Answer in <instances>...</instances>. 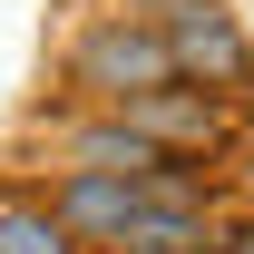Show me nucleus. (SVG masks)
Returning <instances> with one entry per match:
<instances>
[{"label": "nucleus", "instance_id": "6e6552de", "mask_svg": "<svg viewBox=\"0 0 254 254\" xmlns=\"http://www.w3.org/2000/svg\"><path fill=\"white\" fill-rule=\"evenodd\" d=\"M215 254H254V215L235 225V235H215Z\"/></svg>", "mask_w": 254, "mask_h": 254}, {"label": "nucleus", "instance_id": "f03ea898", "mask_svg": "<svg viewBox=\"0 0 254 254\" xmlns=\"http://www.w3.org/2000/svg\"><path fill=\"white\" fill-rule=\"evenodd\" d=\"M157 20H166V49H176V78L225 88V98L254 88V39L225 0H157Z\"/></svg>", "mask_w": 254, "mask_h": 254}, {"label": "nucleus", "instance_id": "423d86ee", "mask_svg": "<svg viewBox=\"0 0 254 254\" xmlns=\"http://www.w3.org/2000/svg\"><path fill=\"white\" fill-rule=\"evenodd\" d=\"M78 157H88V166H118V176H137V186H147L157 147H147V137H137L127 118H108V127H78Z\"/></svg>", "mask_w": 254, "mask_h": 254}, {"label": "nucleus", "instance_id": "7ed1b4c3", "mask_svg": "<svg viewBox=\"0 0 254 254\" xmlns=\"http://www.w3.org/2000/svg\"><path fill=\"white\" fill-rule=\"evenodd\" d=\"M157 157H205V147H225L235 137V98L225 88H195V78H166V88H147V98H127L118 108Z\"/></svg>", "mask_w": 254, "mask_h": 254}, {"label": "nucleus", "instance_id": "0eeeda50", "mask_svg": "<svg viewBox=\"0 0 254 254\" xmlns=\"http://www.w3.org/2000/svg\"><path fill=\"white\" fill-rule=\"evenodd\" d=\"M0 254H78V235L49 205H0Z\"/></svg>", "mask_w": 254, "mask_h": 254}, {"label": "nucleus", "instance_id": "f257e3e1", "mask_svg": "<svg viewBox=\"0 0 254 254\" xmlns=\"http://www.w3.org/2000/svg\"><path fill=\"white\" fill-rule=\"evenodd\" d=\"M176 78V49H166V20L147 10V20H88L78 30V49H68V88H88L98 108H127V98H147Z\"/></svg>", "mask_w": 254, "mask_h": 254}, {"label": "nucleus", "instance_id": "20e7f679", "mask_svg": "<svg viewBox=\"0 0 254 254\" xmlns=\"http://www.w3.org/2000/svg\"><path fill=\"white\" fill-rule=\"evenodd\" d=\"M137 205H147V186H137V176H118V166H88V157L49 186V215H59L78 245H118Z\"/></svg>", "mask_w": 254, "mask_h": 254}, {"label": "nucleus", "instance_id": "39448f33", "mask_svg": "<svg viewBox=\"0 0 254 254\" xmlns=\"http://www.w3.org/2000/svg\"><path fill=\"white\" fill-rule=\"evenodd\" d=\"M118 254H215V225H205V205H186V195H147V205L127 215Z\"/></svg>", "mask_w": 254, "mask_h": 254}, {"label": "nucleus", "instance_id": "1a4fd4ad", "mask_svg": "<svg viewBox=\"0 0 254 254\" xmlns=\"http://www.w3.org/2000/svg\"><path fill=\"white\" fill-rule=\"evenodd\" d=\"M78 254H118V245H78Z\"/></svg>", "mask_w": 254, "mask_h": 254}]
</instances>
